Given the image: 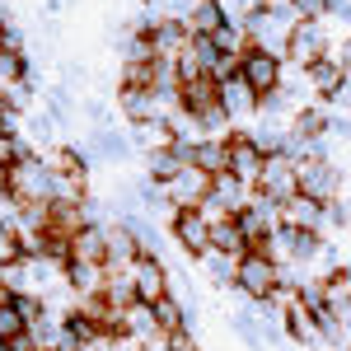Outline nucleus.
<instances>
[{
    "label": "nucleus",
    "mask_w": 351,
    "mask_h": 351,
    "mask_svg": "<svg viewBox=\"0 0 351 351\" xmlns=\"http://www.w3.org/2000/svg\"><path fill=\"white\" fill-rule=\"evenodd\" d=\"M295 173H300V197H309V202H319V206H328V202L342 197V169H337V160L304 155V160L295 164Z\"/></svg>",
    "instance_id": "2"
},
{
    "label": "nucleus",
    "mask_w": 351,
    "mask_h": 351,
    "mask_svg": "<svg viewBox=\"0 0 351 351\" xmlns=\"http://www.w3.org/2000/svg\"><path fill=\"white\" fill-rule=\"evenodd\" d=\"M183 24H188V33H206V38H211V33H216V28H225L230 19H225L220 0H197V5L188 10V19H183Z\"/></svg>",
    "instance_id": "20"
},
{
    "label": "nucleus",
    "mask_w": 351,
    "mask_h": 351,
    "mask_svg": "<svg viewBox=\"0 0 351 351\" xmlns=\"http://www.w3.org/2000/svg\"><path fill=\"white\" fill-rule=\"evenodd\" d=\"M281 225H295V230H324V206L309 202V197H291L281 211H276Z\"/></svg>",
    "instance_id": "17"
},
{
    "label": "nucleus",
    "mask_w": 351,
    "mask_h": 351,
    "mask_svg": "<svg viewBox=\"0 0 351 351\" xmlns=\"http://www.w3.org/2000/svg\"><path fill=\"white\" fill-rule=\"evenodd\" d=\"M304 84L314 89V99L319 104H337V99H347V71H342V61L337 56H324V61H314L309 71H304Z\"/></svg>",
    "instance_id": "10"
},
{
    "label": "nucleus",
    "mask_w": 351,
    "mask_h": 351,
    "mask_svg": "<svg viewBox=\"0 0 351 351\" xmlns=\"http://www.w3.org/2000/svg\"><path fill=\"white\" fill-rule=\"evenodd\" d=\"M61 276H66V286H71L75 295H99L104 281H108V267H104V263H71Z\"/></svg>",
    "instance_id": "16"
},
{
    "label": "nucleus",
    "mask_w": 351,
    "mask_h": 351,
    "mask_svg": "<svg viewBox=\"0 0 351 351\" xmlns=\"http://www.w3.org/2000/svg\"><path fill=\"white\" fill-rule=\"evenodd\" d=\"M291 132L304 141V145H319L328 136V112H319V108H300L295 117H291Z\"/></svg>",
    "instance_id": "22"
},
{
    "label": "nucleus",
    "mask_w": 351,
    "mask_h": 351,
    "mask_svg": "<svg viewBox=\"0 0 351 351\" xmlns=\"http://www.w3.org/2000/svg\"><path fill=\"white\" fill-rule=\"evenodd\" d=\"M132 286H136V304H160L164 295H173V271L160 253H141L132 263Z\"/></svg>",
    "instance_id": "4"
},
{
    "label": "nucleus",
    "mask_w": 351,
    "mask_h": 351,
    "mask_svg": "<svg viewBox=\"0 0 351 351\" xmlns=\"http://www.w3.org/2000/svg\"><path fill=\"white\" fill-rule=\"evenodd\" d=\"M263 145L253 141V132L248 127H239V132H225V164H230V173L234 178H243L248 188L258 183V173H263Z\"/></svg>",
    "instance_id": "6"
},
{
    "label": "nucleus",
    "mask_w": 351,
    "mask_h": 351,
    "mask_svg": "<svg viewBox=\"0 0 351 351\" xmlns=\"http://www.w3.org/2000/svg\"><path fill=\"white\" fill-rule=\"evenodd\" d=\"M43 160H47V169H52L56 178H89V160L75 145H52Z\"/></svg>",
    "instance_id": "18"
},
{
    "label": "nucleus",
    "mask_w": 351,
    "mask_h": 351,
    "mask_svg": "<svg viewBox=\"0 0 351 351\" xmlns=\"http://www.w3.org/2000/svg\"><path fill=\"white\" fill-rule=\"evenodd\" d=\"M239 75L248 80V89L263 99V94H276V89L286 84V61L271 56V52H263V47H248L243 61H239Z\"/></svg>",
    "instance_id": "7"
},
{
    "label": "nucleus",
    "mask_w": 351,
    "mask_h": 351,
    "mask_svg": "<svg viewBox=\"0 0 351 351\" xmlns=\"http://www.w3.org/2000/svg\"><path fill=\"white\" fill-rule=\"evenodd\" d=\"M150 309H155V324H160L164 337H173V332H183V328H188V304H178L173 295H164L160 304H150Z\"/></svg>",
    "instance_id": "23"
},
{
    "label": "nucleus",
    "mask_w": 351,
    "mask_h": 351,
    "mask_svg": "<svg viewBox=\"0 0 351 351\" xmlns=\"http://www.w3.org/2000/svg\"><path fill=\"white\" fill-rule=\"evenodd\" d=\"M169 234L178 239V248L188 253V258H206L211 253V220L202 216V206H192V211H173L169 216Z\"/></svg>",
    "instance_id": "8"
},
{
    "label": "nucleus",
    "mask_w": 351,
    "mask_h": 351,
    "mask_svg": "<svg viewBox=\"0 0 351 351\" xmlns=\"http://www.w3.org/2000/svg\"><path fill=\"white\" fill-rule=\"evenodd\" d=\"M286 332H291V342H300V347H319V342H324L314 309H309V304H304L300 295L286 304Z\"/></svg>",
    "instance_id": "14"
},
{
    "label": "nucleus",
    "mask_w": 351,
    "mask_h": 351,
    "mask_svg": "<svg viewBox=\"0 0 351 351\" xmlns=\"http://www.w3.org/2000/svg\"><path fill=\"white\" fill-rule=\"evenodd\" d=\"M211 253H225V258H243V253H248V239H243V230H239L234 216H225V220L211 225Z\"/></svg>",
    "instance_id": "19"
},
{
    "label": "nucleus",
    "mask_w": 351,
    "mask_h": 351,
    "mask_svg": "<svg viewBox=\"0 0 351 351\" xmlns=\"http://www.w3.org/2000/svg\"><path fill=\"white\" fill-rule=\"evenodd\" d=\"M281 281H286V271L276 267L267 253H243L239 267H234V291L248 295L253 304H267V300L281 291Z\"/></svg>",
    "instance_id": "1"
},
{
    "label": "nucleus",
    "mask_w": 351,
    "mask_h": 351,
    "mask_svg": "<svg viewBox=\"0 0 351 351\" xmlns=\"http://www.w3.org/2000/svg\"><path fill=\"white\" fill-rule=\"evenodd\" d=\"M132 145H141L145 155H155V150H173L178 141H183V132L169 122V117H150V122H132Z\"/></svg>",
    "instance_id": "13"
},
{
    "label": "nucleus",
    "mask_w": 351,
    "mask_h": 351,
    "mask_svg": "<svg viewBox=\"0 0 351 351\" xmlns=\"http://www.w3.org/2000/svg\"><path fill=\"white\" fill-rule=\"evenodd\" d=\"M33 71H28L24 47H0V84H28Z\"/></svg>",
    "instance_id": "24"
},
{
    "label": "nucleus",
    "mask_w": 351,
    "mask_h": 351,
    "mask_svg": "<svg viewBox=\"0 0 351 351\" xmlns=\"http://www.w3.org/2000/svg\"><path fill=\"white\" fill-rule=\"evenodd\" d=\"M253 197H263L271 202L276 211L300 197V173H295V160H286V155H267L263 160V173H258V183H253Z\"/></svg>",
    "instance_id": "3"
},
{
    "label": "nucleus",
    "mask_w": 351,
    "mask_h": 351,
    "mask_svg": "<svg viewBox=\"0 0 351 351\" xmlns=\"http://www.w3.org/2000/svg\"><path fill=\"white\" fill-rule=\"evenodd\" d=\"M324 56H332L324 24H319V19H300V24L291 28V38H286V61L300 66V71H309V66L324 61Z\"/></svg>",
    "instance_id": "5"
},
{
    "label": "nucleus",
    "mask_w": 351,
    "mask_h": 351,
    "mask_svg": "<svg viewBox=\"0 0 351 351\" xmlns=\"http://www.w3.org/2000/svg\"><path fill=\"white\" fill-rule=\"evenodd\" d=\"M220 108H225L230 122H253L258 117V94L248 89L243 75H225L220 80Z\"/></svg>",
    "instance_id": "11"
},
{
    "label": "nucleus",
    "mask_w": 351,
    "mask_h": 351,
    "mask_svg": "<svg viewBox=\"0 0 351 351\" xmlns=\"http://www.w3.org/2000/svg\"><path fill=\"white\" fill-rule=\"evenodd\" d=\"M145 164H150V183H160V188H169L188 164H183V155H178V145L173 150H155V155H145Z\"/></svg>",
    "instance_id": "21"
},
{
    "label": "nucleus",
    "mask_w": 351,
    "mask_h": 351,
    "mask_svg": "<svg viewBox=\"0 0 351 351\" xmlns=\"http://www.w3.org/2000/svg\"><path fill=\"white\" fill-rule=\"evenodd\" d=\"M332 56L342 61V71H347V80H351V38H342V43L332 47Z\"/></svg>",
    "instance_id": "32"
},
{
    "label": "nucleus",
    "mask_w": 351,
    "mask_h": 351,
    "mask_svg": "<svg viewBox=\"0 0 351 351\" xmlns=\"http://www.w3.org/2000/svg\"><path fill=\"white\" fill-rule=\"evenodd\" d=\"M202 267L211 271V281H216V286H234V267H239V258H225V253H206V258H202Z\"/></svg>",
    "instance_id": "26"
},
{
    "label": "nucleus",
    "mask_w": 351,
    "mask_h": 351,
    "mask_svg": "<svg viewBox=\"0 0 351 351\" xmlns=\"http://www.w3.org/2000/svg\"><path fill=\"white\" fill-rule=\"evenodd\" d=\"M0 304H5V300H0Z\"/></svg>",
    "instance_id": "34"
},
{
    "label": "nucleus",
    "mask_w": 351,
    "mask_h": 351,
    "mask_svg": "<svg viewBox=\"0 0 351 351\" xmlns=\"http://www.w3.org/2000/svg\"><path fill=\"white\" fill-rule=\"evenodd\" d=\"M127 150H132V136L127 132H117V127L94 132V155H104V160H127Z\"/></svg>",
    "instance_id": "25"
},
{
    "label": "nucleus",
    "mask_w": 351,
    "mask_h": 351,
    "mask_svg": "<svg viewBox=\"0 0 351 351\" xmlns=\"http://www.w3.org/2000/svg\"><path fill=\"white\" fill-rule=\"evenodd\" d=\"M230 328H234V332H239L243 342H248V351H267V332H263V328L253 324L248 314H234V319H230Z\"/></svg>",
    "instance_id": "27"
},
{
    "label": "nucleus",
    "mask_w": 351,
    "mask_h": 351,
    "mask_svg": "<svg viewBox=\"0 0 351 351\" xmlns=\"http://www.w3.org/2000/svg\"><path fill=\"white\" fill-rule=\"evenodd\" d=\"M291 5H295V14H300V19H324L332 0H291Z\"/></svg>",
    "instance_id": "30"
},
{
    "label": "nucleus",
    "mask_w": 351,
    "mask_h": 351,
    "mask_svg": "<svg viewBox=\"0 0 351 351\" xmlns=\"http://www.w3.org/2000/svg\"><path fill=\"white\" fill-rule=\"evenodd\" d=\"M164 351H202V347H197V337H192L188 328H183V332H173V337H164Z\"/></svg>",
    "instance_id": "31"
},
{
    "label": "nucleus",
    "mask_w": 351,
    "mask_h": 351,
    "mask_svg": "<svg viewBox=\"0 0 351 351\" xmlns=\"http://www.w3.org/2000/svg\"><path fill=\"white\" fill-rule=\"evenodd\" d=\"M71 263H104L108 267V225H84L71 239Z\"/></svg>",
    "instance_id": "15"
},
{
    "label": "nucleus",
    "mask_w": 351,
    "mask_h": 351,
    "mask_svg": "<svg viewBox=\"0 0 351 351\" xmlns=\"http://www.w3.org/2000/svg\"><path fill=\"white\" fill-rule=\"evenodd\" d=\"M211 183H216V173H206V169H197V164H188L173 183H169V206L173 211H192V206H206L211 202Z\"/></svg>",
    "instance_id": "9"
},
{
    "label": "nucleus",
    "mask_w": 351,
    "mask_h": 351,
    "mask_svg": "<svg viewBox=\"0 0 351 351\" xmlns=\"http://www.w3.org/2000/svg\"><path fill=\"white\" fill-rule=\"evenodd\" d=\"M19 332H28V324H24V314L14 309V300H10V304H0V347L14 342Z\"/></svg>",
    "instance_id": "28"
},
{
    "label": "nucleus",
    "mask_w": 351,
    "mask_h": 351,
    "mask_svg": "<svg viewBox=\"0 0 351 351\" xmlns=\"http://www.w3.org/2000/svg\"><path fill=\"white\" fill-rule=\"evenodd\" d=\"M145 33H150V52H155V61H178L183 56V47H188V24L183 19H160V24H145Z\"/></svg>",
    "instance_id": "12"
},
{
    "label": "nucleus",
    "mask_w": 351,
    "mask_h": 351,
    "mask_svg": "<svg viewBox=\"0 0 351 351\" xmlns=\"http://www.w3.org/2000/svg\"><path fill=\"white\" fill-rule=\"evenodd\" d=\"M5 38H10V19L0 14V47H5Z\"/></svg>",
    "instance_id": "33"
},
{
    "label": "nucleus",
    "mask_w": 351,
    "mask_h": 351,
    "mask_svg": "<svg viewBox=\"0 0 351 351\" xmlns=\"http://www.w3.org/2000/svg\"><path fill=\"white\" fill-rule=\"evenodd\" d=\"M10 263H24V243H19V230L0 225V267H10Z\"/></svg>",
    "instance_id": "29"
}]
</instances>
